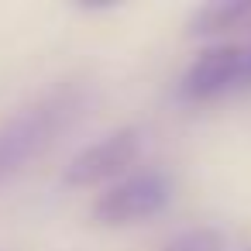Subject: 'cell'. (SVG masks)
<instances>
[{"label": "cell", "instance_id": "cell-1", "mask_svg": "<svg viewBox=\"0 0 251 251\" xmlns=\"http://www.w3.org/2000/svg\"><path fill=\"white\" fill-rule=\"evenodd\" d=\"M86 90L76 83H62L28 107L0 121V186L18 179L31 162H38L83 114Z\"/></svg>", "mask_w": 251, "mask_h": 251}, {"label": "cell", "instance_id": "cell-2", "mask_svg": "<svg viewBox=\"0 0 251 251\" xmlns=\"http://www.w3.org/2000/svg\"><path fill=\"white\" fill-rule=\"evenodd\" d=\"M172 200V182L158 169L134 172L121 182H114L107 193L97 196L93 203V224L100 227H131L141 224L155 213H162Z\"/></svg>", "mask_w": 251, "mask_h": 251}, {"label": "cell", "instance_id": "cell-3", "mask_svg": "<svg viewBox=\"0 0 251 251\" xmlns=\"http://www.w3.org/2000/svg\"><path fill=\"white\" fill-rule=\"evenodd\" d=\"M141 155V131L138 127H121L100 141H93L90 148H83L79 155L69 158L62 182L73 189H86L107 179H117L121 172H127Z\"/></svg>", "mask_w": 251, "mask_h": 251}, {"label": "cell", "instance_id": "cell-4", "mask_svg": "<svg viewBox=\"0 0 251 251\" xmlns=\"http://www.w3.org/2000/svg\"><path fill=\"white\" fill-rule=\"evenodd\" d=\"M244 76V49L241 45H213L193 59L186 69L179 93L186 100H217L241 86Z\"/></svg>", "mask_w": 251, "mask_h": 251}, {"label": "cell", "instance_id": "cell-5", "mask_svg": "<svg viewBox=\"0 0 251 251\" xmlns=\"http://www.w3.org/2000/svg\"><path fill=\"white\" fill-rule=\"evenodd\" d=\"M244 25H251V0H213V4H203L189 14L186 31L193 38H210V35L237 31Z\"/></svg>", "mask_w": 251, "mask_h": 251}, {"label": "cell", "instance_id": "cell-6", "mask_svg": "<svg viewBox=\"0 0 251 251\" xmlns=\"http://www.w3.org/2000/svg\"><path fill=\"white\" fill-rule=\"evenodd\" d=\"M158 251H224V234L217 227H189L169 237Z\"/></svg>", "mask_w": 251, "mask_h": 251}, {"label": "cell", "instance_id": "cell-7", "mask_svg": "<svg viewBox=\"0 0 251 251\" xmlns=\"http://www.w3.org/2000/svg\"><path fill=\"white\" fill-rule=\"evenodd\" d=\"M251 83V49H244V76H241V86Z\"/></svg>", "mask_w": 251, "mask_h": 251}]
</instances>
